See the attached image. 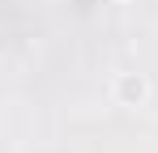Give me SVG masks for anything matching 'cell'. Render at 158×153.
<instances>
[{"mask_svg":"<svg viewBox=\"0 0 158 153\" xmlns=\"http://www.w3.org/2000/svg\"><path fill=\"white\" fill-rule=\"evenodd\" d=\"M115 89H120V102H128V106H137V102L145 98V81L141 76H120Z\"/></svg>","mask_w":158,"mask_h":153,"instance_id":"6da1fadb","label":"cell"}]
</instances>
